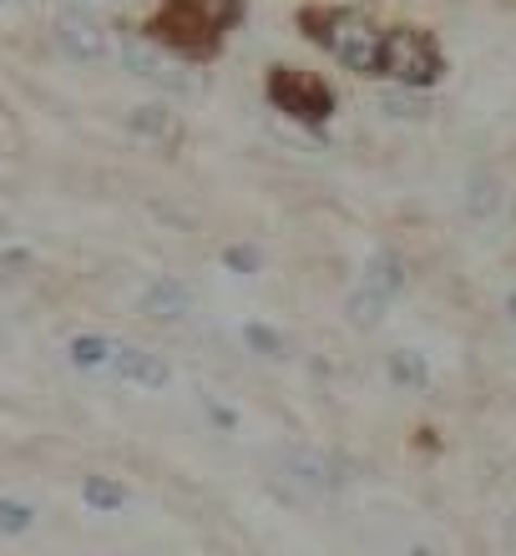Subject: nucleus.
<instances>
[{
    "mask_svg": "<svg viewBox=\"0 0 516 556\" xmlns=\"http://www.w3.org/2000/svg\"><path fill=\"white\" fill-rule=\"evenodd\" d=\"M243 339H249L253 350L264 354V359H284V334H274V329H264V324H243Z\"/></svg>",
    "mask_w": 516,
    "mask_h": 556,
    "instance_id": "nucleus-18",
    "label": "nucleus"
},
{
    "mask_svg": "<svg viewBox=\"0 0 516 556\" xmlns=\"http://www.w3.org/2000/svg\"><path fill=\"white\" fill-rule=\"evenodd\" d=\"M299 30L310 36L325 56H335L344 72L354 76H380V46H385V26L365 21L354 11H299Z\"/></svg>",
    "mask_w": 516,
    "mask_h": 556,
    "instance_id": "nucleus-1",
    "label": "nucleus"
},
{
    "mask_svg": "<svg viewBox=\"0 0 516 556\" xmlns=\"http://www.w3.org/2000/svg\"><path fill=\"white\" fill-rule=\"evenodd\" d=\"M137 308H142L148 319L177 324V319H188V314H192V289H188V283H183V278L163 274V278H152L148 289H142V299H137Z\"/></svg>",
    "mask_w": 516,
    "mask_h": 556,
    "instance_id": "nucleus-8",
    "label": "nucleus"
},
{
    "mask_svg": "<svg viewBox=\"0 0 516 556\" xmlns=\"http://www.w3.org/2000/svg\"><path fill=\"white\" fill-rule=\"evenodd\" d=\"M177 5H192V11H203L218 30H234L238 21H243V0H177Z\"/></svg>",
    "mask_w": 516,
    "mask_h": 556,
    "instance_id": "nucleus-16",
    "label": "nucleus"
},
{
    "mask_svg": "<svg viewBox=\"0 0 516 556\" xmlns=\"http://www.w3.org/2000/svg\"><path fill=\"white\" fill-rule=\"evenodd\" d=\"M223 268H234V274H259V268H264V253L249 249V243H234V249H223Z\"/></svg>",
    "mask_w": 516,
    "mask_h": 556,
    "instance_id": "nucleus-19",
    "label": "nucleus"
},
{
    "mask_svg": "<svg viewBox=\"0 0 516 556\" xmlns=\"http://www.w3.org/2000/svg\"><path fill=\"white\" fill-rule=\"evenodd\" d=\"M380 76H390V81H400L411 91L436 87L445 76V56L436 46V36L420 26H390L380 46Z\"/></svg>",
    "mask_w": 516,
    "mask_h": 556,
    "instance_id": "nucleus-2",
    "label": "nucleus"
},
{
    "mask_svg": "<svg viewBox=\"0 0 516 556\" xmlns=\"http://www.w3.org/2000/svg\"><path fill=\"white\" fill-rule=\"evenodd\" d=\"M36 506L30 501H15V496H0V536H26L36 527Z\"/></svg>",
    "mask_w": 516,
    "mask_h": 556,
    "instance_id": "nucleus-15",
    "label": "nucleus"
},
{
    "mask_svg": "<svg viewBox=\"0 0 516 556\" xmlns=\"http://www.w3.org/2000/svg\"><path fill=\"white\" fill-rule=\"evenodd\" d=\"M112 339H102V334H76L72 344H66V359H72L76 369H102V365H112Z\"/></svg>",
    "mask_w": 516,
    "mask_h": 556,
    "instance_id": "nucleus-13",
    "label": "nucleus"
},
{
    "mask_svg": "<svg viewBox=\"0 0 516 556\" xmlns=\"http://www.w3.org/2000/svg\"><path fill=\"white\" fill-rule=\"evenodd\" d=\"M344 308H350V319H354V324H375V319L385 314V308H390V299H380L375 289H365V283H360V289L350 293V304H344Z\"/></svg>",
    "mask_w": 516,
    "mask_h": 556,
    "instance_id": "nucleus-17",
    "label": "nucleus"
},
{
    "mask_svg": "<svg viewBox=\"0 0 516 556\" xmlns=\"http://www.w3.org/2000/svg\"><path fill=\"white\" fill-rule=\"evenodd\" d=\"M390 384H400V390H426L430 384V365L420 350H395L390 354Z\"/></svg>",
    "mask_w": 516,
    "mask_h": 556,
    "instance_id": "nucleus-12",
    "label": "nucleus"
},
{
    "mask_svg": "<svg viewBox=\"0 0 516 556\" xmlns=\"http://www.w3.org/2000/svg\"><path fill=\"white\" fill-rule=\"evenodd\" d=\"M512 314H516V299H512Z\"/></svg>",
    "mask_w": 516,
    "mask_h": 556,
    "instance_id": "nucleus-20",
    "label": "nucleus"
},
{
    "mask_svg": "<svg viewBox=\"0 0 516 556\" xmlns=\"http://www.w3.org/2000/svg\"><path fill=\"white\" fill-rule=\"evenodd\" d=\"M127 127H133L137 137H148V142H173V137H177V117H173V106H163V102L137 106L133 117H127Z\"/></svg>",
    "mask_w": 516,
    "mask_h": 556,
    "instance_id": "nucleus-10",
    "label": "nucleus"
},
{
    "mask_svg": "<svg viewBox=\"0 0 516 556\" xmlns=\"http://www.w3.org/2000/svg\"><path fill=\"white\" fill-rule=\"evenodd\" d=\"M112 369H117L127 384H137V390H167V384H173V369L163 365V354L137 350V344H117V350H112Z\"/></svg>",
    "mask_w": 516,
    "mask_h": 556,
    "instance_id": "nucleus-7",
    "label": "nucleus"
},
{
    "mask_svg": "<svg viewBox=\"0 0 516 556\" xmlns=\"http://www.w3.org/2000/svg\"><path fill=\"white\" fill-rule=\"evenodd\" d=\"M81 501H87L91 511H122L127 506V485L106 481V476H87L81 481Z\"/></svg>",
    "mask_w": 516,
    "mask_h": 556,
    "instance_id": "nucleus-14",
    "label": "nucleus"
},
{
    "mask_svg": "<svg viewBox=\"0 0 516 556\" xmlns=\"http://www.w3.org/2000/svg\"><path fill=\"white\" fill-rule=\"evenodd\" d=\"M0 5H5V0H0Z\"/></svg>",
    "mask_w": 516,
    "mask_h": 556,
    "instance_id": "nucleus-21",
    "label": "nucleus"
},
{
    "mask_svg": "<svg viewBox=\"0 0 516 556\" xmlns=\"http://www.w3.org/2000/svg\"><path fill=\"white\" fill-rule=\"evenodd\" d=\"M148 41L163 46V51H177L183 61H213L218 56V46H223V30L213 26L203 11L167 0V11L148 21Z\"/></svg>",
    "mask_w": 516,
    "mask_h": 556,
    "instance_id": "nucleus-4",
    "label": "nucleus"
},
{
    "mask_svg": "<svg viewBox=\"0 0 516 556\" xmlns=\"http://www.w3.org/2000/svg\"><path fill=\"white\" fill-rule=\"evenodd\" d=\"M284 476L304 485L310 496H329V491L344 485V466L325 451H284Z\"/></svg>",
    "mask_w": 516,
    "mask_h": 556,
    "instance_id": "nucleus-6",
    "label": "nucleus"
},
{
    "mask_svg": "<svg viewBox=\"0 0 516 556\" xmlns=\"http://www.w3.org/2000/svg\"><path fill=\"white\" fill-rule=\"evenodd\" d=\"M264 91L284 117L304 122V127H325V122L335 117V91H329V81L304 72V66H268Z\"/></svg>",
    "mask_w": 516,
    "mask_h": 556,
    "instance_id": "nucleus-3",
    "label": "nucleus"
},
{
    "mask_svg": "<svg viewBox=\"0 0 516 556\" xmlns=\"http://www.w3.org/2000/svg\"><path fill=\"white\" fill-rule=\"evenodd\" d=\"M122 66H127L133 76H142V81H173V87H183V81L173 76V66L152 51V41H137V36L122 41Z\"/></svg>",
    "mask_w": 516,
    "mask_h": 556,
    "instance_id": "nucleus-9",
    "label": "nucleus"
},
{
    "mask_svg": "<svg viewBox=\"0 0 516 556\" xmlns=\"http://www.w3.org/2000/svg\"><path fill=\"white\" fill-rule=\"evenodd\" d=\"M56 46L72 61H81V66H102V61L112 56L106 26L91 11H81V5H66V11L56 15Z\"/></svg>",
    "mask_w": 516,
    "mask_h": 556,
    "instance_id": "nucleus-5",
    "label": "nucleus"
},
{
    "mask_svg": "<svg viewBox=\"0 0 516 556\" xmlns=\"http://www.w3.org/2000/svg\"><path fill=\"white\" fill-rule=\"evenodd\" d=\"M365 289H375L380 299H395L405 289V264H400L395 253H375L365 264Z\"/></svg>",
    "mask_w": 516,
    "mask_h": 556,
    "instance_id": "nucleus-11",
    "label": "nucleus"
}]
</instances>
